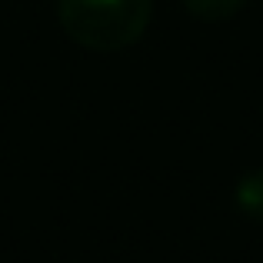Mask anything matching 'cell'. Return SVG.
I'll list each match as a JSON object with an SVG mask.
<instances>
[{
  "instance_id": "cell-1",
  "label": "cell",
  "mask_w": 263,
  "mask_h": 263,
  "mask_svg": "<svg viewBox=\"0 0 263 263\" xmlns=\"http://www.w3.org/2000/svg\"><path fill=\"white\" fill-rule=\"evenodd\" d=\"M154 0H57L60 27L73 44L114 53L143 37Z\"/></svg>"
},
{
  "instance_id": "cell-2",
  "label": "cell",
  "mask_w": 263,
  "mask_h": 263,
  "mask_svg": "<svg viewBox=\"0 0 263 263\" xmlns=\"http://www.w3.org/2000/svg\"><path fill=\"white\" fill-rule=\"evenodd\" d=\"M233 197H237V206H240L243 217L260 220L263 223V170H253V174L240 177Z\"/></svg>"
},
{
  "instance_id": "cell-3",
  "label": "cell",
  "mask_w": 263,
  "mask_h": 263,
  "mask_svg": "<svg viewBox=\"0 0 263 263\" xmlns=\"http://www.w3.org/2000/svg\"><path fill=\"white\" fill-rule=\"evenodd\" d=\"M247 0H183V7L193 13L197 20H206V24H217V20H227L243 7Z\"/></svg>"
}]
</instances>
